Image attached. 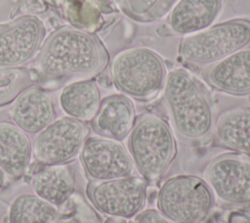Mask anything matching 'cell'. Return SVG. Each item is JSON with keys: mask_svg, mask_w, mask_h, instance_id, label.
<instances>
[{"mask_svg": "<svg viewBox=\"0 0 250 223\" xmlns=\"http://www.w3.org/2000/svg\"><path fill=\"white\" fill-rule=\"evenodd\" d=\"M108 60L106 49L96 35L64 25L44 40L36 65L47 79L89 78L101 73Z\"/></svg>", "mask_w": 250, "mask_h": 223, "instance_id": "obj_1", "label": "cell"}, {"mask_svg": "<svg viewBox=\"0 0 250 223\" xmlns=\"http://www.w3.org/2000/svg\"><path fill=\"white\" fill-rule=\"evenodd\" d=\"M163 100L177 138L188 146H201L214 135V106L204 86L188 71L177 68L167 74Z\"/></svg>", "mask_w": 250, "mask_h": 223, "instance_id": "obj_2", "label": "cell"}, {"mask_svg": "<svg viewBox=\"0 0 250 223\" xmlns=\"http://www.w3.org/2000/svg\"><path fill=\"white\" fill-rule=\"evenodd\" d=\"M128 149L133 163L146 182L162 178L177 156L170 125L150 112L143 113L135 120L128 135Z\"/></svg>", "mask_w": 250, "mask_h": 223, "instance_id": "obj_3", "label": "cell"}, {"mask_svg": "<svg viewBox=\"0 0 250 223\" xmlns=\"http://www.w3.org/2000/svg\"><path fill=\"white\" fill-rule=\"evenodd\" d=\"M114 86L123 95L138 101H149L163 90L167 68L152 49L134 47L119 52L110 65Z\"/></svg>", "mask_w": 250, "mask_h": 223, "instance_id": "obj_4", "label": "cell"}, {"mask_svg": "<svg viewBox=\"0 0 250 223\" xmlns=\"http://www.w3.org/2000/svg\"><path fill=\"white\" fill-rule=\"evenodd\" d=\"M250 46V20L232 19L184 36L178 47L182 60L208 67Z\"/></svg>", "mask_w": 250, "mask_h": 223, "instance_id": "obj_5", "label": "cell"}, {"mask_svg": "<svg viewBox=\"0 0 250 223\" xmlns=\"http://www.w3.org/2000/svg\"><path fill=\"white\" fill-rule=\"evenodd\" d=\"M214 203L211 188L195 175L180 174L168 178L157 195L158 210L173 223H202Z\"/></svg>", "mask_w": 250, "mask_h": 223, "instance_id": "obj_6", "label": "cell"}, {"mask_svg": "<svg viewBox=\"0 0 250 223\" xmlns=\"http://www.w3.org/2000/svg\"><path fill=\"white\" fill-rule=\"evenodd\" d=\"M204 177L221 203L250 209V156L238 153L219 155L207 164Z\"/></svg>", "mask_w": 250, "mask_h": 223, "instance_id": "obj_7", "label": "cell"}, {"mask_svg": "<svg viewBox=\"0 0 250 223\" xmlns=\"http://www.w3.org/2000/svg\"><path fill=\"white\" fill-rule=\"evenodd\" d=\"M88 125L70 116L52 121L32 142V156L42 165H62L79 154L89 135Z\"/></svg>", "mask_w": 250, "mask_h": 223, "instance_id": "obj_8", "label": "cell"}, {"mask_svg": "<svg viewBox=\"0 0 250 223\" xmlns=\"http://www.w3.org/2000/svg\"><path fill=\"white\" fill-rule=\"evenodd\" d=\"M147 182L143 177L90 181L86 195L92 205L101 213L119 218L138 215L146 201Z\"/></svg>", "mask_w": 250, "mask_h": 223, "instance_id": "obj_9", "label": "cell"}, {"mask_svg": "<svg viewBox=\"0 0 250 223\" xmlns=\"http://www.w3.org/2000/svg\"><path fill=\"white\" fill-rule=\"evenodd\" d=\"M46 27L36 16L23 15L0 23V67H20L40 51Z\"/></svg>", "mask_w": 250, "mask_h": 223, "instance_id": "obj_10", "label": "cell"}, {"mask_svg": "<svg viewBox=\"0 0 250 223\" xmlns=\"http://www.w3.org/2000/svg\"><path fill=\"white\" fill-rule=\"evenodd\" d=\"M79 159L90 181H104L131 176L134 163L125 147L116 140L88 137Z\"/></svg>", "mask_w": 250, "mask_h": 223, "instance_id": "obj_11", "label": "cell"}, {"mask_svg": "<svg viewBox=\"0 0 250 223\" xmlns=\"http://www.w3.org/2000/svg\"><path fill=\"white\" fill-rule=\"evenodd\" d=\"M202 76L215 90L234 96L250 94V46L206 67Z\"/></svg>", "mask_w": 250, "mask_h": 223, "instance_id": "obj_12", "label": "cell"}, {"mask_svg": "<svg viewBox=\"0 0 250 223\" xmlns=\"http://www.w3.org/2000/svg\"><path fill=\"white\" fill-rule=\"evenodd\" d=\"M14 123L28 134H37L56 117L55 104L50 94L37 85L23 90L11 109Z\"/></svg>", "mask_w": 250, "mask_h": 223, "instance_id": "obj_13", "label": "cell"}, {"mask_svg": "<svg viewBox=\"0 0 250 223\" xmlns=\"http://www.w3.org/2000/svg\"><path fill=\"white\" fill-rule=\"evenodd\" d=\"M136 120L135 108L129 97L115 94L101 101L98 112L90 120L95 133L116 141L125 139Z\"/></svg>", "mask_w": 250, "mask_h": 223, "instance_id": "obj_14", "label": "cell"}, {"mask_svg": "<svg viewBox=\"0 0 250 223\" xmlns=\"http://www.w3.org/2000/svg\"><path fill=\"white\" fill-rule=\"evenodd\" d=\"M222 9V0H179L167 18L169 30L181 36L202 31L212 25Z\"/></svg>", "mask_w": 250, "mask_h": 223, "instance_id": "obj_15", "label": "cell"}, {"mask_svg": "<svg viewBox=\"0 0 250 223\" xmlns=\"http://www.w3.org/2000/svg\"><path fill=\"white\" fill-rule=\"evenodd\" d=\"M32 144L15 123L0 122V169L11 179H19L28 169Z\"/></svg>", "mask_w": 250, "mask_h": 223, "instance_id": "obj_16", "label": "cell"}, {"mask_svg": "<svg viewBox=\"0 0 250 223\" xmlns=\"http://www.w3.org/2000/svg\"><path fill=\"white\" fill-rule=\"evenodd\" d=\"M213 137L217 146L250 156V108L223 112L216 119Z\"/></svg>", "mask_w": 250, "mask_h": 223, "instance_id": "obj_17", "label": "cell"}, {"mask_svg": "<svg viewBox=\"0 0 250 223\" xmlns=\"http://www.w3.org/2000/svg\"><path fill=\"white\" fill-rule=\"evenodd\" d=\"M31 187L39 198L59 206L67 201L75 191L71 170L65 165H46L38 169L31 179Z\"/></svg>", "mask_w": 250, "mask_h": 223, "instance_id": "obj_18", "label": "cell"}, {"mask_svg": "<svg viewBox=\"0 0 250 223\" xmlns=\"http://www.w3.org/2000/svg\"><path fill=\"white\" fill-rule=\"evenodd\" d=\"M60 105L67 116L81 121L91 120L101 104V92L90 79L78 80L66 85L61 92Z\"/></svg>", "mask_w": 250, "mask_h": 223, "instance_id": "obj_19", "label": "cell"}, {"mask_svg": "<svg viewBox=\"0 0 250 223\" xmlns=\"http://www.w3.org/2000/svg\"><path fill=\"white\" fill-rule=\"evenodd\" d=\"M58 216L56 206L37 195L22 194L9 207L8 223H53Z\"/></svg>", "mask_w": 250, "mask_h": 223, "instance_id": "obj_20", "label": "cell"}, {"mask_svg": "<svg viewBox=\"0 0 250 223\" xmlns=\"http://www.w3.org/2000/svg\"><path fill=\"white\" fill-rule=\"evenodd\" d=\"M35 78L25 67H0V107L7 106L26 88L34 85Z\"/></svg>", "mask_w": 250, "mask_h": 223, "instance_id": "obj_21", "label": "cell"}, {"mask_svg": "<svg viewBox=\"0 0 250 223\" xmlns=\"http://www.w3.org/2000/svg\"><path fill=\"white\" fill-rule=\"evenodd\" d=\"M176 0H121L123 11L131 19L148 22L162 18Z\"/></svg>", "mask_w": 250, "mask_h": 223, "instance_id": "obj_22", "label": "cell"}, {"mask_svg": "<svg viewBox=\"0 0 250 223\" xmlns=\"http://www.w3.org/2000/svg\"><path fill=\"white\" fill-rule=\"evenodd\" d=\"M134 223H173L166 218L159 210L146 209L141 211Z\"/></svg>", "mask_w": 250, "mask_h": 223, "instance_id": "obj_23", "label": "cell"}, {"mask_svg": "<svg viewBox=\"0 0 250 223\" xmlns=\"http://www.w3.org/2000/svg\"><path fill=\"white\" fill-rule=\"evenodd\" d=\"M229 223H250V216L241 212H232L229 215Z\"/></svg>", "mask_w": 250, "mask_h": 223, "instance_id": "obj_24", "label": "cell"}, {"mask_svg": "<svg viewBox=\"0 0 250 223\" xmlns=\"http://www.w3.org/2000/svg\"><path fill=\"white\" fill-rule=\"evenodd\" d=\"M5 177L6 175L4 174V172L0 169V190L3 188L4 184H5Z\"/></svg>", "mask_w": 250, "mask_h": 223, "instance_id": "obj_25", "label": "cell"}]
</instances>
